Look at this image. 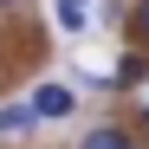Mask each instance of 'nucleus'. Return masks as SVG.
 Returning a JSON list of instances; mask_svg holds the SVG:
<instances>
[{
    "mask_svg": "<svg viewBox=\"0 0 149 149\" xmlns=\"http://www.w3.org/2000/svg\"><path fill=\"white\" fill-rule=\"evenodd\" d=\"M78 149H136V143L123 136V130H91V136H84Z\"/></svg>",
    "mask_w": 149,
    "mask_h": 149,
    "instance_id": "20e7f679",
    "label": "nucleus"
},
{
    "mask_svg": "<svg viewBox=\"0 0 149 149\" xmlns=\"http://www.w3.org/2000/svg\"><path fill=\"white\" fill-rule=\"evenodd\" d=\"M33 123H39V117H33V104H0V136H26Z\"/></svg>",
    "mask_w": 149,
    "mask_h": 149,
    "instance_id": "f03ea898",
    "label": "nucleus"
},
{
    "mask_svg": "<svg viewBox=\"0 0 149 149\" xmlns=\"http://www.w3.org/2000/svg\"><path fill=\"white\" fill-rule=\"evenodd\" d=\"M0 7H26V0H0Z\"/></svg>",
    "mask_w": 149,
    "mask_h": 149,
    "instance_id": "423d86ee",
    "label": "nucleus"
},
{
    "mask_svg": "<svg viewBox=\"0 0 149 149\" xmlns=\"http://www.w3.org/2000/svg\"><path fill=\"white\" fill-rule=\"evenodd\" d=\"M130 33H136V39H149V0H136V7H130Z\"/></svg>",
    "mask_w": 149,
    "mask_h": 149,
    "instance_id": "39448f33",
    "label": "nucleus"
},
{
    "mask_svg": "<svg viewBox=\"0 0 149 149\" xmlns=\"http://www.w3.org/2000/svg\"><path fill=\"white\" fill-rule=\"evenodd\" d=\"M52 13H58V33H84V0H52Z\"/></svg>",
    "mask_w": 149,
    "mask_h": 149,
    "instance_id": "7ed1b4c3",
    "label": "nucleus"
},
{
    "mask_svg": "<svg viewBox=\"0 0 149 149\" xmlns=\"http://www.w3.org/2000/svg\"><path fill=\"white\" fill-rule=\"evenodd\" d=\"M71 104H78V91H71V84H58V78L33 91V117H39V123H45V117H58V123H65V117H71Z\"/></svg>",
    "mask_w": 149,
    "mask_h": 149,
    "instance_id": "f257e3e1",
    "label": "nucleus"
}]
</instances>
